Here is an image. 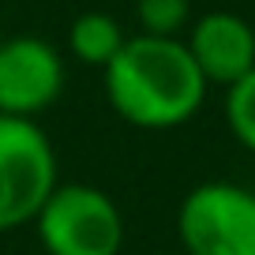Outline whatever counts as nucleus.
<instances>
[{"mask_svg":"<svg viewBox=\"0 0 255 255\" xmlns=\"http://www.w3.org/2000/svg\"><path fill=\"white\" fill-rule=\"evenodd\" d=\"M102 83L113 113L143 131L188 124L210 90L180 38L146 34H135L120 45V53L102 68Z\"/></svg>","mask_w":255,"mask_h":255,"instance_id":"nucleus-1","label":"nucleus"},{"mask_svg":"<svg viewBox=\"0 0 255 255\" xmlns=\"http://www.w3.org/2000/svg\"><path fill=\"white\" fill-rule=\"evenodd\" d=\"M30 225L45 255H120L128 233L109 191L75 180L56 184Z\"/></svg>","mask_w":255,"mask_h":255,"instance_id":"nucleus-2","label":"nucleus"},{"mask_svg":"<svg viewBox=\"0 0 255 255\" xmlns=\"http://www.w3.org/2000/svg\"><path fill=\"white\" fill-rule=\"evenodd\" d=\"M60 184L53 139L38 120L0 117V233L30 225Z\"/></svg>","mask_w":255,"mask_h":255,"instance_id":"nucleus-3","label":"nucleus"},{"mask_svg":"<svg viewBox=\"0 0 255 255\" xmlns=\"http://www.w3.org/2000/svg\"><path fill=\"white\" fill-rule=\"evenodd\" d=\"M188 255H255V191L229 180L195 184L176 210Z\"/></svg>","mask_w":255,"mask_h":255,"instance_id":"nucleus-4","label":"nucleus"},{"mask_svg":"<svg viewBox=\"0 0 255 255\" xmlns=\"http://www.w3.org/2000/svg\"><path fill=\"white\" fill-rule=\"evenodd\" d=\"M68 83V64L53 41L38 34L0 38V117L38 120L53 109Z\"/></svg>","mask_w":255,"mask_h":255,"instance_id":"nucleus-5","label":"nucleus"},{"mask_svg":"<svg viewBox=\"0 0 255 255\" xmlns=\"http://www.w3.org/2000/svg\"><path fill=\"white\" fill-rule=\"evenodd\" d=\"M191 53L199 75L207 87H225L240 83L255 68V26L237 11H207L191 19L188 38H180Z\"/></svg>","mask_w":255,"mask_h":255,"instance_id":"nucleus-6","label":"nucleus"},{"mask_svg":"<svg viewBox=\"0 0 255 255\" xmlns=\"http://www.w3.org/2000/svg\"><path fill=\"white\" fill-rule=\"evenodd\" d=\"M128 41L124 26L105 11H83L68 23V53L87 68H105Z\"/></svg>","mask_w":255,"mask_h":255,"instance_id":"nucleus-7","label":"nucleus"},{"mask_svg":"<svg viewBox=\"0 0 255 255\" xmlns=\"http://www.w3.org/2000/svg\"><path fill=\"white\" fill-rule=\"evenodd\" d=\"M135 19L146 38H180L191 26V0H135Z\"/></svg>","mask_w":255,"mask_h":255,"instance_id":"nucleus-8","label":"nucleus"},{"mask_svg":"<svg viewBox=\"0 0 255 255\" xmlns=\"http://www.w3.org/2000/svg\"><path fill=\"white\" fill-rule=\"evenodd\" d=\"M225 124L233 139L255 154V68L225 90Z\"/></svg>","mask_w":255,"mask_h":255,"instance_id":"nucleus-9","label":"nucleus"},{"mask_svg":"<svg viewBox=\"0 0 255 255\" xmlns=\"http://www.w3.org/2000/svg\"><path fill=\"white\" fill-rule=\"evenodd\" d=\"M252 191H255V188H252Z\"/></svg>","mask_w":255,"mask_h":255,"instance_id":"nucleus-10","label":"nucleus"}]
</instances>
